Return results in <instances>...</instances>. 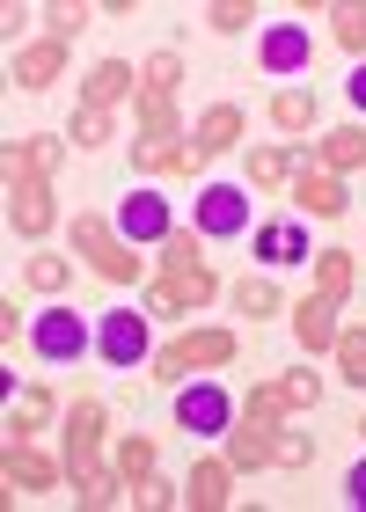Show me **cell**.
Segmentation results:
<instances>
[{
    "mask_svg": "<svg viewBox=\"0 0 366 512\" xmlns=\"http://www.w3.org/2000/svg\"><path fill=\"white\" fill-rule=\"evenodd\" d=\"M345 498H352V505H359V512H366V461H359V469H352V476H345Z\"/></svg>",
    "mask_w": 366,
    "mask_h": 512,
    "instance_id": "cell-44",
    "label": "cell"
},
{
    "mask_svg": "<svg viewBox=\"0 0 366 512\" xmlns=\"http://www.w3.org/2000/svg\"><path fill=\"white\" fill-rule=\"evenodd\" d=\"M0 476H8V498H44V491H59V461H44L30 439H8Z\"/></svg>",
    "mask_w": 366,
    "mask_h": 512,
    "instance_id": "cell-10",
    "label": "cell"
},
{
    "mask_svg": "<svg viewBox=\"0 0 366 512\" xmlns=\"http://www.w3.org/2000/svg\"><path fill=\"white\" fill-rule=\"evenodd\" d=\"M257 59H264V74H308V59H315V37H308V22H271V30L257 37Z\"/></svg>",
    "mask_w": 366,
    "mask_h": 512,
    "instance_id": "cell-9",
    "label": "cell"
},
{
    "mask_svg": "<svg viewBox=\"0 0 366 512\" xmlns=\"http://www.w3.org/2000/svg\"><path fill=\"white\" fill-rule=\"evenodd\" d=\"M345 96H352V110H366V59L352 66V81H345Z\"/></svg>",
    "mask_w": 366,
    "mask_h": 512,
    "instance_id": "cell-43",
    "label": "cell"
},
{
    "mask_svg": "<svg viewBox=\"0 0 366 512\" xmlns=\"http://www.w3.org/2000/svg\"><path fill=\"white\" fill-rule=\"evenodd\" d=\"M74 249L96 264V278H110V286H132V278H140V256H132V242H125L110 220H96V213H74Z\"/></svg>",
    "mask_w": 366,
    "mask_h": 512,
    "instance_id": "cell-2",
    "label": "cell"
},
{
    "mask_svg": "<svg viewBox=\"0 0 366 512\" xmlns=\"http://www.w3.org/2000/svg\"><path fill=\"white\" fill-rule=\"evenodd\" d=\"M96 352L118 366V374H132L147 352H154V337H147V315H132V308H110L103 322H96Z\"/></svg>",
    "mask_w": 366,
    "mask_h": 512,
    "instance_id": "cell-5",
    "label": "cell"
},
{
    "mask_svg": "<svg viewBox=\"0 0 366 512\" xmlns=\"http://www.w3.org/2000/svg\"><path fill=\"white\" fill-rule=\"evenodd\" d=\"M279 417H286V395H279V381L249 388V410H242V425H264V432H279Z\"/></svg>",
    "mask_w": 366,
    "mask_h": 512,
    "instance_id": "cell-34",
    "label": "cell"
},
{
    "mask_svg": "<svg viewBox=\"0 0 366 512\" xmlns=\"http://www.w3.org/2000/svg\"><path fill=\"white\" fill-rule=\"evenodd\" d=\"M59 74H66V44L37 37V44H22V52H15V81L22 88H52Z\"/></svg>",
    "mask_w": 366,
    "mask_h": 512,
    "instance_id": "cell-22",
    "label": "cell"
},
{
    "mask_svg": "<svg viewBox=\"0 0 366 512\" xmlns=\"http://www.w3.org/2000/svg\"><path fill=\"white\" fill-rule=\"evenodd\" d=\"M52 417V388H22V410H8V439H30Z\"/></svg>",
    "mask_w": 366,
    "mask_h": 512,
    "instance_id": "cell-32",
    "label": "cell"
},
{
    "mask_svg": "<svg viewBox=\"0 0 366 512\" xmlns=\"http://www.w3.org/2000/svg\"><path fill=\"white\" fill-rule=\"evenodd\" d=\"M264 461H279V432H264V425H227V469L249 476V469H264Z\"/></svg>",
    "mask_w": 366,
    "mask_h": 512,
    "instance_id": "cell-20",
    "label": "cell"
},
{
    "mask_svg": "<svg viewBox=\"0 0 366 512\" xmlns=\"http://www.w3.org/2000/svg\"><path fill=\"white\" fill-rule=\"evenodd\" d=\"M191 132H132V169L140 176H162V169H191Z\"/></svg>",
    "mask_w": 366,
    "mask_h": 512,
    "instance_id": "cell-16",
    "label": "cell"
},
{
    "mask_svg": "<svg viewBox=\"0 0 366 512\" xmlns=\"http://www.w3.org/2000/svg\"><path fill=\"white\" fill-rule=\"evenodd\" d=\"M118 235H125L132 249H140V242H154V249H162V242L176 235V220H169V198H162V191H132V198L118 205Z\"/></svg>",
    "mask_w": 366,
    "mask_h": 512,
    "instance_id": "cell-11",
    "label": "cell"
},
{
    "mask_svg": "<svg viewBox=\"0 0 366 512\" xmlns=\"http://www.w3.org/2000/svg\"><path fill=\"white\" fill-rule=\"evenodd\" d=\"M110 139V110H81L74 118V147H103Z\"/></svg>",
    "mask_w": 366,
    "mask_h": 512,
    "instance_id": "cell-40",
    "label": "cell"
},
{
    "mask_svg": "<svg viewBox=\"0 0 366 512\" xmlns=\"http://www.w3.org/2000/svg\"><path fill=\"white\" fill-rule=\"evenodd\" d=\"M279 395H286V410H315V403H323V374H308V366H301V374L279 381Z\"/></svg>",
    "mask_w": 366,
    "mask_h": 512,
    "instance_id": "cell-36",
    "label": "cell"
},
{
    "mask_svg": "<svg viewBox=\"0 0 366 512\" xmlns=\"http://www.w3.org/2000/svg\"><path fill=\"white\" fill-rule=\"evenodd\" d=\"M103 432H110L103 403H96V395H81V403H74V417H66V469H96Z\"/></svg>",
    "mask_w": 366,
    "mask_h": 512,
    "instance_id": "cell-12",
    "label": "cell"
},
{
    "mask_svg": "<svg viewBox=\"0 0 366 512\" xmlns=\"http://www.w3.org/2000/svg\"><path fill=\"white\" fill-rule=\"evenodd\" d=\"M293 337H301V352L315 359V352H330L337 344V330H345V322H337V300H323V293H308V300H293Z\"/></svg>",
    "mask_w": 366,
    "mask_h": 512,
    "instance_id": "cell-14",
    "label": "cell"
},
{
    "mask_svg": "<svg viewBox=\"0 0 366 512\" xmlns=\"http://www.w3.org/2000/svg\"><path fill=\"white\" fill-rule=\"evenodd\" d=\"M337 381H352V388H366V330L359 322H345V330H337Z\"/></svg>",
    "mask_w": 366,
    "mask_h": 512,
    "instance_id": "cell-28",
    "label": "cell"
},
{
    "mask_svg": "<svg viewBox=\"0 0 366 512\" xmlns=\"http://www.w3.org/2000/svg\"><path fill=\"white\" fill-rule=\"evenodd\" d=\"M110 469H118V483H125V491H140V483L154 476V439H147V432L118 439V454H110Z\"/></svg>",
    "mask_w": 366,
    "mask_h": 512,
    "instance_id": "cell-26",
    "label": "cell"
},
{
    "mask_svg": "<svg viewBox=\"0 0 366 512\" xmlns=\"http://www.w3.org/2000/svg\"><path fill=\"white\" fill-rule=\"evenodd\" d=\"M352 286H359V256H352V249H315V293L345 308Z\"/></svg>",
    "mask_w": 366,
    "mask_h": 512,
    "instance_id": "cell-21",
    "label": "cell"
},
{
    "mask_svg": "<svg viewBox=\"0 0 366 512\" xmlns=\"http://www.w3.org/2000/svg\"><path fill=\"white\" fill-rule=\"evenodd\" d=\"M132 498H140V505H183V491H176V483H162V476H147Z\"/></svg>",
    "mask_w": 366,
    "mask_h": 512,
    "instance_id": "cell-42",
    "label": "cell"
},
{
    "mask_svg": "<svg viewBox=\"0 0 366 512\" xmlns=\"http://www.w3.org/2000/svg\"><path fill=\"white\" fill-rule=\"evenodd\" d=\"M88 22H96V15H88L81 0H59V8H44V37H52V44H74Z\"/></svg>",
    "mask_w": 366,
    "mask_h": 512,
    "instance_id": "cell-31",
    "label": "cell"
},
{
    "mask_svg": "<svg viewBox=\"0 0 366 512\" xmlns=\"http://www.w3.org/2000/svg\"><path fill=\"white\" fill-rule=\"evenodd\" d=\"M330 22H337V44L366 59V8H330Z\"/></svg>",
    "mask_w": 366,
    "mask_h": 512,
    "instance_id": "cell-39",
    "label": "cell"
},
{
    "mask_svg": "<svg viewBox=\"0 0 366 512\" xmlns=\"http://www.w3.org/2000/svg\"><path fill=\"white\" fill-rule=\"evenodd\" d=\"M235 359V330H183L176 344L154 352V374L162 381H191V374H213V366Z\"/></svg>",
    "mask_w": 366,
    "mask_h": 512,
    "instance_id": "cell-1",
    "label": "cell"
},
{
    "mask_svg": "<svg viewBox=\"0 0 366 512\" xmlns=\"http://www.w3.org/2000/svg\"><path fill=\"white\" fill-rule=\"evenodd\" d=\"M191 220H198V235H213V242L242 235V227H249V191H242V183H205L198 205H191Z\"/></svg>",
    "mask_w": 366,
    "mask_h": 512,
    "instance_id": "cell-7",
    "label": "cell"
},
{
    "mask_svg": "<svg viewBox=\"0 0 366 512\" xmlns=\"http://www.w3.org/2000/svg\"><path fill=\"white\" fill-rule=\"evenodd\" d=\"M140 88H147V96H176V88H183V59L176 52H154L140 66Z\"/></svg>",
    "mask_w": 366,
    "mask_h": 512,
    "instance_id": "cell-33",
    "label": "cell"
},
{
    "mask_svg": "<svg viewBox=\"0 0 366 512\" xmlns=\"http://www.w3.org/2000/svg\"><path fill=\"white\" fill-rule=\"evenodd\" d=\"M22 278H30L37 293H66V278H74V264H66V256H30V264H22Z\"/></svg>",
    "mask_w": 366,
    "mask_h": 512,
    "instance_id": "cell-35",
    "label": "cell"
},
{
    "mask_svg": "<svg viewBox=\"0 0 366 512\" xmlns=\"http://www.w3.org/2000/svg\"><path fill=\"white\" fill-rule=\"evenodd\" d=\"M8 220H15V235H52V220H59V205H52V176H8Z\"/></svg>",
    "mask_w": 366,
    "mask_h": 512,
    "instance_id": "cell-8",
    "label": "cell"
},
{
    "mask_svg": "<svg viewBox=\"0 0 366 512\" xmlns=\"http://www.w3.org/2000/svg\"><path fill=\"white\" fill-rule=\"evenodd\" d=\"M227 147H242V110L235 103H213L191 125V169H198V161H213V154H227Z\"/></svg>",
    "mask_w": 366,
    "mask_h": 512,
    "instance_id": "cell-15",
    "label": "cell"
},
{
    "mask_svg": "<svg viewBox=\"0 0 366 512\" xmlns=\"http://www.w3.org/2000/svg\"><path fill=\"white\" fill-rule=\"evenodd\" d=\"M359 432H366V417H359Z\"/></svg>",
    "mask_w": 366,
    "mask_h": 512,
    "instance_id": "cell-45",
    "label": "cell"
},
{
    "mask_svg": "<svg viewBox=\"0 0 366 512\" xmlns=\"http://www.w3.org/2000/svg\"><path fill=\"white\" fill-rule=\"evenodd\" d=\"M301 169H308V139L301 147H257L249 154V183H257V191H286Z\"/></svg>",
    "mask_w": 366,
    "mask_h": 512,
    "instance_id": "cell-19",
    "label": "cell"
},
{
    "mask_svg": "<svg viewBox=\"0 0 366 512\" xmlns=\"http://www.w3.org/2000/svg\"><path fill=\"white\" fill-rule=\"evenodd\" d=\"M30 344H37V359L74 366V359L88 352V322H81V308H44V315L30 322Z\"/></svg>",
    "mask_w": 366,
    "mask_h": 512,
    "instance_id": "cell-6",
    "label": "cell"
},
{
    "mask_svg": "<svg viewBox=\"0 0 366 512\" xmlns=\"http://www.w3.org/2000/svg\"><path fill=\"white\" fill-rule=\"evenodd\" d=\"M293 205H301L308 220H345L352 213V191L330 169H301V176H293Z\"/></svg>",
    "mask_w": 366,
    "mask_h": 512,
    "instance_id": "cell-13",
    "label": "cell"
},
{
    "mask_svg": "<svg viewBox=\"0 0 366 512\" xmlns=\"http://www.w3.org/2000/svg\"><path fill=\"white\" fill-rule=\"evenodd\" d=\"M191 264H205V249H198V235H183V227H176V235L162 242V271H191Z\"/></svg>",
    "mask_w": 366,
    "mask_h": 512,
    "instance_id": "cell-38",
    "label": "cell"
},
{
    "mask_svg": "<svg viewBox=\"0 0 366 512\" xmlns=\"http://www.w3.org/2000/svg\"><path fill=\"white\" fill-rule=\"evenodd\" d=\"M132 81H140V74H132L125 59H96V66L81 74V110H110V103H125V96H132Z\"/></svg>",
    "mask_w": 366,
    "mask_h": 512,
    "instance_id": "cell-17",
    "label": "cell"
},
{
    "mask_svg": "<svg viewBox=\"0 0 366 512\" xmlns=\"http://www.w3.org/2000/svg\"><path fill=\"white\" fill-rule=\"evenodd\" d=\"M271 125L279 132H308L315 125V88H279V96H271Z\"/></svg>",
    "mask_w": 366,
    "mask_h": 512,
    "instance_id": "cell-27",
    "label": "cell"
},
{
    "mask_svg": "<svg viewBox=\"0 0 366 512\" xmlns=\"http://www.w3.org/2000/svg\"><path fill=\"white\" fill-rule=\"evenodd\" d=\"M176 425L191 432V439H227V425H235V395H227L220 381L176 388Z\"/></svg>",
    "mask_w": 366,
    "mask_h": 512,
    "instance_id": "cell-4",
    "label": "cell"
},
{
    "mask_svg": "<svg viewBox=\"0 0 366 512\" xmlns=\"http://www.w3.org/2000/svg\"><path fill=\"white\" fill-rule=\"evenodd\" d=\"M227 483H235L227 461H198L191 483H183V505H191V512H220V505H227Z\"/></svg>",
    "mask_w": 366,
    "mask_h": 512,
    "instance_id": "cell-25",
    "label": "cell"
},
{
    "mask_svg": "<svg viewBox=\"0 0 366 512\" xmlns=\"http://www.w3.org/2000/svg\"><path fill=\"white\" fill-rule=\"evenodd\" d=\"M118 491H125V483H118V469H103V461H96V469H74V505H110Z\"/></svg>",
    "mask_w": 366,
    "mask_h": 512,
    "instance_id": "cell-30",
    "label": "cell"
},
{
    "mask_svg": "<svg viewBox=\"0 0 366 512\" xmlns=\"http://www.w3.org/2000/svg\"><path fill=\"white\" fill-rule=\"evenodd\" d=\"M205 22H213L220 37H235V30H249V22H257V8H249V0H213V8H205Z\"/></svg>",
    "mask_w": 366,
    "mask_h": 512,
    "instance_id": "cell-37",
    "label": "cell"
},
{
    "mask_svg": "<svg viewBox=\"0 0 366 512\" xmlns=\"http://www.w3.org/2000/svg\"><path fill=\"white\" fill-rule=\"evenodd\" d=\"M279 461H286V469H308V461H315V439H308V432H286V439H279Z\"/></svg>",
    "mask_w": 366,
    "mask_h": 512,
    "instance_id": "cell-41",
    "label": "cell"
},
{
    "mask_svg": "<svg viewBox=\"0 0 366 512\" xmlns=\"http://www.w3.org/2000/svg\"><path fill=\"white\" fill-rule=\"evenodd\" d=\"M213 293H220L213 264H191V271H162V278L147 286V315H198V308H213Z\"/></svg>",
    "mask_w": 366,
    "mask_h": 512,
    "instance_id": "cell-3",
    "label": "cell"
},
{
    "mask_svg": "<svg viewBox=\"0 0 366 512\" xmlns=\"http://www.w3.org/2000/svg\"><path fill=\"white\" fill-rule=\"evenodd\" d=\"M286 300H279V286L271 278H242L235 286V315H249V322H264V315H279Z\"/></svg>",
    "mask_w": 366,
    "mask_h": 512,
    "instance_id": "cell-29",
    "label": "cell"
},
{
    "mask_svg": "<svg viewBox=\"0 0 366 512\" xmlns=\"http://www.w3.org/2000/svg\"><path fill=\"white\" fill-rule=\"evenodd\" d=\"M257 256H264L271 271L308 264V256H315V249H308V227H301V220H264V227H257Z\"/></svg>",
    "mask_w": 366,
    "mask_h": 512,
    "instance_id": "cell-18",
    "label": "cell"
},
{
    "mask_svg": "<svg viewBox=\"0 0 366 512\" xmlns=\"http://www.w3.org/2000/svg\"><path fill=\"white\" fill-rule=\"evenodd\" d=\"M59 161H66V139L30 132V139H15V147H8V176H52Z\"/></svg>",
    "mask_w": 366,
    "mask_h": 512,
    "instance_id": "cell-23",
    "label": "cell"
},
{
    "mask_svg": "<svg viewBox=\"0 0 366 512\" xmlns=\"http://www.w3.org/2000/svg\"><path fill=\"white\" fill-rule=\"evenodd\" d=\"M315 161H323L330 176H345V169H366V125H337L315 139Z\"/></svg>",
    "mask_w": 366,
    "mask_h": 512,
    "instance_id": "cell-24",
    "label": "cell"
}]
</instances>
